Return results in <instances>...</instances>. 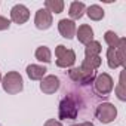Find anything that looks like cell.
<instances>
[{
	"label": "cell",
	"instance_id": "6da1fadb",
	"mask_svg": "<svg viewBox=\"0 0 126 126\" xmlns=\"http://www.w3.org/2000/svg\"><path fill=\"white\" fill-rule=\"evenodd\" d=\"M2 86L3 91L9 95H16L24 89V80L22 76L18 71H9L2 77Z\"/></svg>",
	"mask_w": 126,
	"mask_h": 126
},
{
	"label": "cell",
	"instance_id": "7a4b0ae2",
	"mask_svg": "<svg viewBox=\"0 0 126 126\" xmlns=\"http://www.w3.org/2000/svg\"><path fill=\"white\" fill-rule=\"evenodd\" d=\"M55 56H56V65L59 68H73L76 62V52L73 49L65 47L64 45H58L55 47Z\"/></svg>",
	"mask_w": 126,
	"mask_h": 126
},
{
	"label": "cell",
	"instance_id": "3957f363",
	"mask_svg": "<svg viewBox=\"0 0 126 126\" xmlns=\"http://www.w3.org/2000/svg\"><path fill=\"white\" fill-rule=\"evenodd\" d=\"M94 88H95V92L101 96H108L113 89H114V82H113V77L108 74V73H101L95 77L94 80Z\"/></svg>",
	"mask_w": 126,
	"mask_h": 126
},
{
	"label": "cell",
	"instance_id": "277c9868",
	"mask_svg": "<svg viewBox=\"0 0 126 126\" xmlns=\"http://www.w3.org/2000/svg\"><path fill=\"white\" fill-rule=\"evenodd\" d=\"M68 76H70V79H71L73 82L80 83V85L94 83V80H95V77H96L95 71H88V70H85V68H82V67H73V68H70Z\"/></svg>",
	"mask_w": 126,
	"mask_h": 126
},
{
	"label": "cell",
	"instance_id": "5b68a950",
	"mask_svg": "<svg viewBox=\"0 0 126 126\" xmlns=\"http://www.w3.org/2000/svg\"><path fill=\"white\" fill-rule=\"evenodd\" d=\"M95 116L101 123H111L117 117V108L111 102H102L96 107Z\"/></svg>",
	"mask_w": 126,
	"mask_h": 126
},
{
	"label": "cell",
	"instance_id": "8992f818",
	"mask_svg": "<svg viewBox=\"0 0 126 126\" xmlns=\"http://www.w3.org/2000/svg\"><path fill=\"white\" fill-rule=\"evenodd\" d=\"M77 117V105L73 101V98L65 96L59 102V119L67 120V119H76Z\"/></svg>",
	"mask_w": 126,
	"mask_h": 126
},
{
	"label": "cell",
	"instance_id": "52a82bcc",
	"mask_svg": "<svg viewBox=\"0 0 126 126\" xmlns=\"http://www.w3.org/2000/svg\"><path fill=\"white\" fill-rule=\"evenodd\" d=\"M30 19V11L27 6L24 5H15L12 9H11V21L18 24V25H22L25 24L27 21Z\"/></svg>",
	"mask_w": 126,
	"mask_h": 126
},
{
	"label": "cell",
	"instance_id": "ba28073f",
	"mask_svg": "<svg viewBox=\"0 0 126 126\" xmlns=\"http://www.w3.org/2000/svg\"><path fill=\"white\" fill-rule=\"evenodd\" d=\"M52 22H53V18H52V14L46 9H39L36 12V16H34V24L39 30H47L52 27Z\"/></svg>",
	"mask_w": 126,
	"mask_h": 126
},
{
	"label": "cell",
	"instance_id": "9c48e42d",
	"mask_svg": "<svg viewBox=\"0 0 126 126\" xmlns=\"http://www.w3.org/2000/svg\"><path fill=\"white\" fill-rule=\"evenodd\" d=\"M59 89V79L53 74H49V76H45L42 80H40V91L43 94H47V95H52L55 94L56 91Z\"/></svg>",
	"mask_w": 126,
	"mask_h": 126
},
{
	"label": "cell",
	"instance_id": "30bf717a",
	"mask_svg": "<svg viewBox=\"0 0 126 126\" xmlns=\"http://www.w3.org/2000/svg\"><path fill=\"white\" fill-rule=\"evenodd\" d=\"M76 30H77L76 22L71 21V19L64 18V19H61L58 22V31L64 39H73L76 36Z\"/></svg>",
	"mask_w": 126,
	"mask_h": 126
},
{
	"label": "cell",
	"instance_id": "8fae6325",
	"mask_svg": "<svg viewBox=\"0 0 126 126\" xmlns=\"http://www.w3.org/2000/svg\"><path fill=\"white\" fill-rule=\"evenodd\" d=\"M76 37L80 43H83L85 46L89 45L91 42H94V30L91 25L88 24H82L77 30H76Z\"/></svg>",
	"mask_w": 126,
	"mask_h": 126
},
{
	"label": "cell",
	"instance_id": "7c38bea8",
	"mask_svg": "<svg viewBox=\"0 0 126 126\" xmlns=\"http://www.w3.org/2000/svg\"><path fill=\"white\" fill-rule=\"evenodd\" d=\"M86 12V5L83 2H71L70 9H68V15L71 18V21L80 19Z\"/></svg>",
	"mask_w": 126,
	"mask_h": 126
},
{
	"label": "cell",
	"instance_id": "4fadbf2b",
	"mask_svg": "<svg viewBox=\"0 0 126 126\" xmlns=\"http://www.w3.org/2000/svg\"><path fill=\"white\" fill-rule=\"evenodd\" d=\"M27 76L31 79V80H42L46 74V67L43 65H37V64H30L27 65Z\"/></svg>",
	"mask_w": 126,
	"mask_h": 126
},
{
	"label": "cell",
	"instance_id": "5bb4252c",
	"mask_svg": "<svg viewBox=\"0 0 126 126\" xmlns=\"http://www.w3.org/2000/svg\"><path fill=\"white\" fill-rule=\"evenodd\" d=\"M101 56H85L83 62H82V68L88 70V71H95L96 68H99L101 65Z\"/></svg>",
	"mask_w": 126,
	"mask_h": 126
},
{
	"label": "cell",
	"instance_id": "9a60e30c",
	"mask_svg": "<svg viewBox=\"0 0 126 126\" xmlns=\"http://www.w3.org/2000/svg\"><path fill=\"white\" fill-rule=\"evenodd\" d=\"M34 56L37 61L40 62H45V64H49V62L52 61V52L47 46H39L34 52Z\"/></svg>",
	"mask_w": 126,
	"mask_h": 126
},
{
	"label": "cell",
	"instance_id": "2e32d148",
	"mask_svg": "<svg viewBox=\"0 0 126 126\" xmlns=\"http://www.w3.org/2000/svg\"><path fill=\"white\" fill-rule=\"evenodd\" d=\"M86 15L92 21H101L104 18L105 12H104V9L99 5H91L89 8H86Z\"/></svg>",
	"mask_w": 126,
	"mask_h": 126
},
{
	"label": "cell",
	"instance_id": "e0dca14e",
	"mask_svg": "<svg viewBox=\"0 0 126 126\" xmlns=\"http://www.w3.org/2000/svg\"><path fill=\"white\" fill-rule=\"evenodd\" d=\"M65 3L62 0H46L45 2V9L49 11L50 14H61L64 11Z\"/></svg>",
	"mask_w": 126,
	"mask_h": 126
},
{
	"label": "cell",
	"instance_id": "ac0fdd59",
	"mask_svg": "<svg viewBox=\"0 0 126 126\" xmlns=\"http://www.w3.org/2000/svg\"><path fill=\"white\" fill-rule=\"evenodd\" d=\"M116 95L120 101H126V83H125V70L120 73L119 83L116 86Z\"/></svg>",
	"mask_w": 126,
	"mask_h": 126
},
{
	"label": "cell",
	"instance_id": "d6986e66",
	"mask_svg": "<svg viewBox=\"0 0 126 126\" xmlns=\"http://www.w3.org/2000/svg\"><path fill=\"white\" fill-rule=\"evenodd\" d=\"M107 64H108V67L111 70H116V68L122 67L120 61L117 58V53H116V49H111V47L107 49Z\"/></svg>",
	"mask_w": 126,
	"mask_h": 126
},
{
	"label": "cell",
	"instance_id": "ffe728a7",
	"mask_svg": "<svg viewBox=\"0 0 126 126\" xmlns=\"http://www.w3.org/2000/svg\"><path fill=\"white\" fill-rule=\"evenodd\" d=\"M101 50H102L101 43L96 42V40H94L89 45H86V47H85V56H99Z\"/></svg>",
	"mask_w": 126,
	"mask_h": 126
},
{
	"label": "cell",
	"instance_id": "44dd1931",
	"mask_svg": "<svg viewBox=\"0 0 126 126\" xmlns=\"http://www.w3.org/2000/svg\"><path fill=\"white\" fill-rule=\"evenodd\" d=\"M116 53L120 61V65L125 68L126 67V39H120V43L116 47Z\"/></svg>",
	"mask_w": 126,
	"mask_h": 126
},
{
	"label": "cell",
	"instance_id": "7402d4cb",
	"mask_svg": "<svg viewBox=\"0 0 126 126\" xmlns=\"http://www.w3.org/2000/svg\"><path fill=\"white\" fill-rule=\"evenodd\" d=\"M104 40H105V43L108 45V47H111V49H116L117 46H119V43H120V37L114 33V31H105V34H104Z\"/></svg>",
	"mask_w": 126,
	"mask_h": 126
},
{
	"label": "cell",
	"instance_id": "603a6c76",
	"mask_svg": "<svg viewBox=\"0 0 126 126\" xmlns=\"http://www.w3.org/2000/svg\"><path fill=\"white\" fill-rule=\"evenodd\" d=\"M9 27H11V21H9L8 18H5V16L0 15V31H5V30H8Z\"/></svg>",
	"mask_w": 126,
	"mask_h": 126
},
{
	"label": "cell",
	"instance_id": "cb8c5ba5",
	"mask_svg": "<svg viewBox=\"0 0 126 126\" xmlns=\"http://www.w3.org/2000/svg\"><path fill=\"white\" fill-rule=\"evenodd\" d=\"M43 126H62V123H61L59 120L49 119V120H46V122H45V125H43Z\"/></svg>",
	"mask_w": 126,
	"mask_h": 126
},
{
	"label": "cell",
	"instance_id": "d4e9b609",
	"mask_svg": "<svg viewBox=\"0 0 126 126\" xmlns=\"http://www.w3.org/2000/svg\"><path fill=\"white\" fill-rule=\"evenodd\" d=\"M71 126H94L92 122H82V123H76V125H71Z\"/></svg>",
	"mask_w": 126,
	"mask_h": 126
},
{
	"label": "cell",
	"instance_id": "484cf974",
	"mask_svg": "<svg viewBox=\"0 0 126 126\" xmlns=\"http://www.w3.org/2000/svg\"><path fill=\"white\" fill-rule=\"evenodd\" d=\"M0 83H2V73H0Z\"/></svg>",
	"mask_w": 126,
	"mask_h": 126
}]
</instances>
